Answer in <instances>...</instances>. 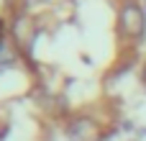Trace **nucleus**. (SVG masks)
Here are the masks:
<instances>
[{
    "label": "nucleus",
    "mask_w": 146,
    "mask_h": 141,
    "mask_svg": "<svg viewBox=\"0 0 146 141\" xmlns=\"http://www.w3.org/2000/svg\"><path fill=\"white\" fill-rule=\"evenodd\" d=\"M87 0H5L3 10L15 62L31 72L54 116L67 118L80 139H92L98 131L87 98L90 72H95L87 49ZM98 82L103 85L100 77Z\"/></svg>",
    "instance_id": "nucleus-1"
},
{
    "label": "nucleus",
    "mask_w": 146,
    "mask_h": 141,
    "mask_svg": "<svg viewBox=\"0 0 146 141\" xmlns=\"http://www.w3.org/2000/svg\"><path fill=\"white\" fill-rule=\"evenodd\" d=\"M54 110L21 62H0V141H54Z\"/></svg>",
    "instance_id": "nucleus-2"
},
{
    "label": "nucleus",
    "mask_w": 146,
    "mask_h": 141,
    "mask_svg": "<svg viewBox=\"0 0 146 141\" xmlns=\"http://www.w3.org/2000/svg\"><path fill=\"white\" fill-rule=\"evenodd\" d=\"M141 82H144V87H146V64H144V69H141Z\"/></svg>",
    "instance_id": "nucleus-3"
},
{
    "label": "nucleus",
    "mask_w": 146,
    "mask_h": 141,
    "mask_svg": "<svg viewBox=\"0 0 146 141\" xmlns=\"http://www.w3.org/2000/svg\"><path fill=\"white\" fill-rule=\"evenodd\" d=\"M3 31H5V23H3V15H0V39H3Z\"/></svg>",
    "instance_id": "nucleus-4"
}]
</instances>
